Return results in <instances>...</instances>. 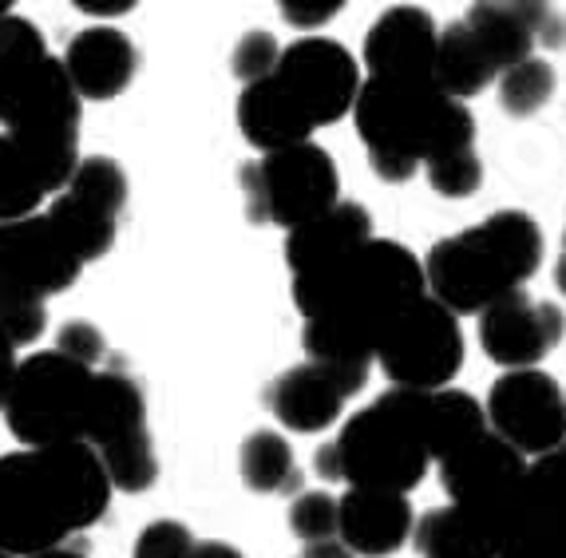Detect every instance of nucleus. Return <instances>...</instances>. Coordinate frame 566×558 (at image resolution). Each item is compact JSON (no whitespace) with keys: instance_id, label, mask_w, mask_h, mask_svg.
<instances>
[{"instance_id":"obj_1","label":"nucleus","mask_w":566,"mask_h":558,"mask_svg":"<svg viewBox=\"0 0 566 558\" xmlns=\"http://www.w3.org/2000/svg\"><path fill=\"white\" fill-rule=\"evenodd\" d=\"M424 294V262L405 242L368 238L329 270L293 277V305L305 317V357L357 397L385 333Z\"/></svg>"},{"instance_id":"obj_2","label":"nucleus","mask_w":566,"mask_h":558,"mask_svg":"<svg viewBox=\"0 0 566 558\" xmlns=\"http://www.w3.org/2000/svg\"><path fill=\"white\" fill-rule=\"evenodd\" d=\"M112 480L84 440L0 455V555L64 547L112 507Z\"/></svg>"},{"instance_id":"obj_3","label":"nucleus","mask_w":566,"mask_h":558,"mask_svg":"<svg viewBox=\"0 0 566 558\" xmlns=\"http://www.w3.org/2000/svg\"><path fill=\"white\" fill-rule=\"evenodd\" d=\"M353 124L380 182H408L452 147H475L468 104L448 99L432 80H365Z\"/></svg>"},{"instance_id":"obj_4","label":"nucleus","mask_w":566,"mask_h":558,"mask_svg":"<svg viewBox=\"0 0 566 558\" xmlns=\"http://www.w3.org/2000/svg\"><path fill=\"white\" fill-rule=\"evenodd\" d=\"M543 250V230L527 210H495L475 227L440 238L428 257H420L428 297L455 317H480L538 274Z\"/></svg>"},{"instance_id":"obj_5","label":"nucleus","mask_w":566,"mask_h":558,"mask_svg":"<svg viewBox=\"0 0 566 558\" xmlns=\"http://www.w3.org/2000/svg\"><path fill=\"white\" fill-rule=\"evenodd\" d=\"M432 467L428 448V392L388 388L368 408L353 412L333 444L313 455L322 483H349L368 492L408 495Z\"/></svg>"},{"instance_id":"obj_6","label":"nucleus","mask_w":566,"mask_h":558,"mask_svg":"<svg viewBox=\"0 0 566 558\" xmlns=\"http://www.w3.org/2000/svg\"><path fill=\"white\" fill-rule=\"evenodd\" d=\"M80 119L84 104L56 56L32 60L0 87V127L29 155L52 199L76 175Z\"/></svg>"},{"instance_id":"obj_7","label":"nucleus","mask_w":566,"mask_h":558,"mask_svg":"<svg viewBox=\"0 0 566 558\" xmlns=\"http://www.w3.org/2000/svg\"><path fill=\"white\" fill-rule=\"evenodd\" d=\"M92 369L76 365L56 349L32 352L17 365L9 397L0 404L4 428L29 452L67 440H84L87 397H92Z\"/></svg>"},{"instance_id":"obj_8","label":"nucleus","mask_w":566,"mask_h":558,"mask_svg":"<svg viewBox=\"0 0 566 558\" xmlns=\"http://www.w3.org/2000/svg\"><path fill=\"white\" fill-rule=\"evenodd\" d=\"M84 444L99 455L115 492L143 495L159 480V455L147 428V397L139 380L119 365H104L92 377Z\"/></svg>"},{"instance_id":"obj_9","label":"nucleus","mask_w":566,"mask_h":558,"mask_svg":"<svg viewBox=\"0 0 566 558\" xmlns=\"http://www.w3.org/2000/svg\"><path fill=\"white\" fill-rule=\"evenodd\" d=\"M238 182L245 194V218L277 227L285 234L340 202L337 162L313 139L242 162Z\"/></svg>"},{"instance_id":"obj_10","label":"nucleus","mask_w":566,"mask_h":558,"mask_svg":"<svg viewBox=\"0 0 566 558\" xmlns=\"http://www.w3.org/2000/svg\"><path fill=\"white\" fill-rule=\"evenodd\" d=\"M377 365L392 380V388H412V392L448 388L463 369L460 317L424 294L385 333V341L377 345Z\"/></svg>"},{"instance_id":"obj_11","label":"nucleus","mask_w":566,"mask_h":558,"mask_svg":"<svg viewBox=\"0 0 566 558\" xmlns=\"http://www.w3.org/2000/svg\"><path fill=\"white\" fill-rule=\"evenodd\" d=\"M440 487L448 492V503L468 515H480L491 527L507 535L511 515L520 507L523 483H527V460L500 435L480 432L455 452L440 460Z\"/></svg>"},{"instance_id":"obj_12","label":"nucleus","mask_w":566,"mask_h":558,"mask_svg":"<svg viewBox=\"0 0 566 558\" xmlns=\"http://www.w3.org/2000/svg\"><path fill=\"white\" fill-rule=\"evenodd\" d=\"M488 428L511 444L523 460H543L566 444V392L551 372L520 369L503 372L488 388L483 404Z\"/></svg>"},{"instance_id":"obj_13","label":"nucleus","mask_w":566,"mask_h":558,"mask_svg":"<svg viewBox=\"0 0 566 558\" xmlns=\"http://www.w3.org/2000/svg\"><path fill=\"white\" fill-rule=\"evenodd\" d=\"M274 80L297 104V112L313 124V131L340 124L353 112L360 84H365L353 52L329 36H305L293 40L290 48H282Z\"/></svg>"},{"instance_id":"obj_14","label":"nucleus","mask_w":566,"mask_h":558,"mask_svg":"<svg viewBox=\"0 0 566 558\" xmlns=\"http://www.w3.org/2000/svg\"><path fill=\"white\" fill-rule=\"evenodd\" d=\"M566 333V313L555 302H538V297L507 294L491 309L480 313V345L495 365L507 372L538 369L543 357L555 352V345Z\"/></svg>"},{"instance_id":"obj_15","label":"nucleus","mask_w":566,"mask_h":558,"mask_svg":"<svg viewBox=\"0 0 566 558\" xmlns=\"http://www.w3.org/2000/svg\"><path fill=\"white\" fill-rule=\"evenodd\" d=\"M84 265L72 257V250L60 242V234L48 227L44 210L20 222L0 227V285L32 297L67 294L80 282Z\"/></svg>"},{"instance_id":"obj_16","label":"nucleus","mask_w":566,"mask_h":558,"mask_svg":"<svg viewBox=\"0 0 566 558\" xmlns=\"http://www.w3.org/2000/svg\"><path fill=\"white\" fill-rule=\"evenodd\" d=\"M500 558H566V452L527 467L520 507L511 515Z\"/></svg>"},{"instance_id":"obj_17","label":"nucleus","mask_w":566,"mask_h":558,"mask_svg":"<svg viewBox=\"0 0 566 558\" xmlns=\"http://www.w3.org/2000/svg\"><path fill=\"white\" fill-rule=\"evenodd\" d=\"M463 24L472 29L500 76L535 56V44L563 48L566 40V20L551 4H472L463 12Z\"/></svg>"},{"instance_id":"obj_18","label":"nucleus","mask_w":566,"mask_h":558,"mask_svg":"<svg viewBox=\"0 0 566 558\" xmlns=\"http://www.w3.org/2000/svg\"><path fill=\"white\" fill-rule=\"evenodd\" d=\"M440 29L424 9L400 4L373 20L365 36L368 80H432Z\"/></svg>"},{"instance_id":"obj_19","label":"nucleus","mask_w":566,"mask_h":558,"mask_svg":"<svg viewBox=\"0 0 566 558\" xmlns=\"http://www.w3.org/2000/svg\"><path fill=\"white\" fill-rule=\"evenodd\" d=\"M67 80L76 87L80 104H112L132 87L135 72H139V48L132 36L107 24H95L67 40V52L60 56Z\"/></svg>"},{"instance_id":"obj_20","label":"nucleus","mask_w":566,"mask_h":558,"mask_svg":"<svg viewBox=\"0 0 566 558\" xmlns=\"http://www.w3.org/2000/svg\"><path fill=\"white\" fill-rule=\"evenodd\" d=\"M353 400V392L333 377L329 369L302 360L293 369L277 372L270 385H265V408L270 417L282 428L297 435H317L329 432L340 417H345V404Z\"/></svg>"},{"instance_id":"obj_21","label":"nucleus","mask_w":566,"mask_h":558,"mask_svg":"<svg viewBox=\"0 0 566 558\" xmlns=\"http://www.w3.org/2000/svg\"><path fill=\"white\" fill-rule=\"evenodd\" d=\"M416 512L408 495L349 487L337 499V539L357 558H388L408 547Z\"/></svg>"},{"instance_id":"obj_22","label":"nucleus","mask_w":566,"mask_h":558,"mask_svg":"<svg viewBox=\"0 0 566 558\" xmlns=\"http://www.w3.org/2000/svg\"><path fill=\"white\" fill-rule=\"evenodd\" d=\"M368 238H377L373 234V214L360 202H337L313 222L285 234V265H290L293 277L317 274V270L337 265L357 246H365Z\"/></svg>"},{"instance_id":"obj_23","label":"nucleus","mask_w":566,"mask_h":558,"mask_svg":"<svg viewBox=\"0 0 566 558\" xmlns=\"http://www.w3.org/2000/svg\"><path fill=\"white\" fill-rule=\"evenodd\" d=\"M238 127H242L245 143L258 147L262 155L310 143L313 135V124L297 112V104L285 95V87L274 80V72L242 87V95H238Z\"/></svg>"},{"instance_id":"obj_24","label":"nucleus","mask_w":566,"mask_h":558,"mask_svg":"<svg viewBox=\"0 0 566 558\" xmlns=\"http://www.w3.org/2000/svg\"><path fill=\"white\" fill-rule=\"evenodd\" d=\"M408 543L420 558H500L503 535L488 519L448 503L420 515Z\"/></svg>"},{"instance_id":"obj_25","label":"nucleus","mask_w":566,"mask_h":558,"mask_svg":"<svg viewBox=\"0 0 566 558\" xmlns=\"http://www.w3.org/2000/svg\"><path fill=\"white\" fill-rule=\"evenodd\" d=\"M495 76H500V72H495V64L488 60V52H483L480 40L472 36V29H468L463 20H452L448 29H440L432 84L440 87L448 99L463 104V99L480 95Z\"/></svg>"},{"instance_id":"obj_26","label":"nucleus","mask_w":566,"mask_h":558,"mask_svg":"<svg viewBox=\"0 0 566 558\" xmlns=\"http://www.w3.org/2000/svg\"><path fill=\"white\" fill-rule=\"evenodd\" d=\"M44 218H48V227L60 234V242L72 250V257H76L80 265L99 262V257L115 246L119 218H112L107 210L92 207V202L76 199V194H67V190H60L56 199L48 202Z\"/></svg>"},{"instance_id":"obj_27","label":"nucleus","mask_w":566,"mask_h":558,"mask_svg":"<svg viewBox=\"0 0 566 558\" xmlns=\"http://www.w3.org/2000/svg\"><path fill=\"white\" fill-rule=\"evenodd\" d=\"M238 472H242L245 492L254 495H290L302 487V472H297L290 440L274 428H258V432L245 435Z\"/></svg>"},{"instance_id":"obj_28","label":"nucleus","mask_w":566,"mask_h":558,"mask_svg":"<svg viewBox=\"0 0 566 558\" xmlns=\"http://www.w3.org/2000/svg\"><path fill=\"white\" fill-rule=\"evenodd\" d=\"M480 432H488V417H483V404L472 392H460V388L428 392V448H432V464H440L448 452H455V448L468 444Z\"/></svg>"},{"instance_id":"obj_29","label":"nucleus","mask_w":566,"mask_h":558,"mask_svg":"<svg viewBox=\"0 0 566 558\" xmlns=\"http://www.w3.org/2000/svg\"><path fill=\"white\" fill-rule=\"evenodd\" d=\"M48 199H52V190L44 187L29 155L0 131V227L40 214Z\"/></svg>"},{"instance_id":"obj_30","label":"nucleus","mask_w":566,"mask_h":558,"mask_svg":"<svg viewBox=\"0 0 566 558\" xmlns=\"http://www.w3.org/2000/svg\"><path fill=\"white\" fill-rule=\"evenodd\" d=\"M67 194L92 202V207L107 210L112 218H123L127 199H132V187H127V175L112 155H80L76 175L67 179Z\"/></svg>"},{"instance_id":"obj_31","label":"nucleus","mask_w":566,"mask_h":558,"mask_svg":"<svg viewBox=\"0 0 566 558\" xmlns=\"http://www.w3.org/2000/svg\"><path fill=\"white\" fill-rule=\"evenodd\" d=\"M555 84H558L555 67L543 56H531V60H523V64L507 67L500 76L503 115H511V119H531V115H538L551 104Z\"/></svg>"},{"instance_id":"obj_32","label":"nucleus","mask_w":566,"mask_h":558,"mask_svg":"<svg viewBox=\"0 0 566 558\" xmlns=\"http://www.w3.org/2000/svg\"><path fill=\"white\" fill-rule=\"evenodd\" d=\"M40 56H48L44 32H40L29 17L12 12L9 0H0V80L9 84L20 67Z\"/></svg>"},{"instance_id":"obj_33","label":"nucleus","mask_w":566,"mask_h":558,"mask_svg":"<svg viewBox=\"0 0 566 558\" xmlns=\"http://www.w3.org/2000/svg\"><path fill=\"white\" fill-rule=\"evenodd\" d=\"M424 175L436 194H444V199H472L475 190L483 187V159L475 147H452V151L424 162Z\"/></svg>"},{"instance_id":"obj_34","label":"nucleus","mask_w":566,"mask_h":558,"mask_svg":"<svg viewBox=\"0 0 566 558\" xmlns=\"http://www.w3.org/2000/svg\"><path fill=\"white\" fill-rule=\"evenodd\" d=\"M0 329L17 349H29L40 341V333L48 329V302L32 294H17L0 285Z\"/></svg>"},{"instance_id":"obj_35","label":"nucleus","mask_w":566,"mask_h":558,"mask_svg":"<svg viewBox=\"0 0 566 558\" xmlns=\"http://www.w3.org/2000/svg\"><path fill=\"white\" fill-rule=\"evenodd\" d=\"M290 530L302 543L337 539V495L322 492H297L290 503Z\"/></svg>"},{"instance_id":"obj_36","label":"nucleus","mask_w":566,"mask_h":558,"mask_svg":"<svg viewBox=\"0 0 566 558\" xmlns=\"http://www.w3.org/2000/svg\"><path fill=\"white\" fill-rule=\"evenodd\" d=\"M277 56H282V48H277V40L270 32H245L238 40L234 56H230V67H234V76L242 84H254V80H265L274 72Z\"/></svg>"},{"instance_id":"obj_37","label":"nucleus","mask_w":566,"mask_h":558,"mask_svg":"<svg viewBox=\"0 0 566 558\" xmlns=\"http://www.w3.org/2000/svg\"><path fill=\"white\" fill-rule=\"evenodd\" d=\"M195 550V535L175 519H155L139 530L132 558H187Z\"/></svg>"},{"instance_id":"obj_38","label":"nucleus","mask_w":566,"mask_h":558,"mask_svg":"<svg viewBox=\"0 0 566 558\" xmlns=\"http://www.w3.org/2000/svg\"><path fill=\"white\" fill-rule=\"evenodd\" d=\"M56 352L72 357L76 365H84V369L99 372L104 369V360H107V341H104V333L95 329L92 322H67L56 337Z\"/></svg>"},{"instance_id":"obj_39","label":"nucleus","mask_w":566,"mask_h":558,"mask_svg":"<svg viewBox=\"0 0 566 558\" xmlns=\"http://www.w3.org/2000/svg\"><path fill=\"white\" fill-rule=\"evenodd\" d=\"M337 12H340V4H322V0H305V4H297V0L290 4V0H285L282 4L285 24H293V29H322Z\"/></svg>"},{"instance_id":"obj_40","label":"nucleus","mask_w":566,"mask_h":558,"mask_svg":"<svg viewBox=\"0 0 566 558\" xmlns=\"http://www.w3.org/2000/svg\"><path fill=\"white\" fill-rule=\"evenodd\" d=\"M17 345L4 337V329H0V404H4V397H9V385H12V372H17Z\"/></svg>"},{"instance_id":"obj_41","label":"nucleus","mask_w":566,"mask_h":558,"mask_svg":"<svg viewBox=\"0 0 566 558\" xmlns=\"http://www.w3.org/2000/svg\"><path fill=\"white\" fill-rule=\"evenodd\" d=\"M302 558H357L340 539H322V543H305Z\"/></svg>"},{"instance_id":"obj_42","label":"nucleus","mask_w":566,"mask_h":558,"mask_svg":"<svg viewBox=\"0 0 566 558\" xmlns=\"http://www.w3.org/2000/svg\"><path fill=\"white\" fill-rule=\"evenodd\" d=\"M187 558H245V555L238 547H230V543L210 539V543H195V550Z\"/></svg>"},{"instance_id":"obj_43","label":"nucleus","mask_w":566,"mask_h":558,"mask_svg":"<svg viewBox=\"0 0 566 558\" xmlns=\"http://www.w3.org/2000/svg\"><path fill=\"white\" fill-rule=\"evenodd\" d=\"M76 9H84L87 17H123V12L135 9V0H115V4H76Z\"/></svg>"},{"instance_id":"obj_44","label":"nucleus","mask_w":566,"mask_h":558,"mask_svg":"<svg viewBox=\"0 0 566 558\" xmlns=\"http://www.w3.org/2000/svg\"><path fill=\"white\" fill-rule=\"evenodd\" d=\"M32 558H87V555L80 547H67L64 543V547H52V550H44V555H32Z\"/></svg>"},{"instance_id":"obj_45","label":"nucleus","mask_w":566,"mask_h":558,"mask_svg":"<svg viewBox=\"0 0 566 558\" xmlns=\"http://www.w3.org/2000/svg\"><path fill=\"white\" fill-rule=\"evenodd\" d=\"M555 285L566 294V250H563V257H558V265H555Z\"/></svg>"},{"instance_id":"obj_46","label":"nucleus","mask_w":566,"mask_h":558,"mask_svg":"<svg viewBox=\"0 0 566 558\" xmlns=\"http://www.w3.org/2000/svg\"><path fill=\"white\" fill-rule=\"evenodd\" d=\"M0 87H4V80H0Z\"/></svg>"},{"instance_id":"obj_47","label":"nucleus","mask_w":566,"mask_h":558,"mask_svg":"<svg viewBox=\"0 0 566 558\" xmlns=\"http://www.w3.org/2000/svg\"><path fill=\"white\" fill-rule=\"evenodd\" d=\"M0 558H9V555H0Z\"/></svg>"},{"instance_id":"obj_48","label":"nucleus","mask_w":566,"mask_h":558,"mask_svg":"<svg viewBox=\"0 0 566 558\" xmlns=\"http://www.w3.org/2000/svg\"><path fill=\"white\" fill-rule=\"evenodd\" d=\"M563 452H566V444H563Z\"/></svg>"},{"instance_id":"obj_49","label":"nucleus","mask_w":566,"mask_h":558,"mask_svg":"<svg viewBox=\"0 0 566 558\" xmlns=\"http://www.w3.org/2000/svg\"><path fill=\"white\" fill-rule=\"evenodd\" d=\"M297 558H302V555H297Z\"/></svg>"},{"instance_id":"obj_50","label":"nucleus","mask_w":566,"mask_h":558,"mask_svg":"<svg viewBox=\"0 0 566 558\" xmlns=\"http://www.w3.org/2000/svg\"><path fill=\"white\" fill-rule=\"evenodd\" d=\"M563 250H566V246H563Z\"/></svg>"}]
</instances>
